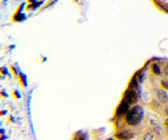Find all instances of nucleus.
<instances>
[{"label":"nucleus","mask_w":168,"mask_h":140,"mask_svg":"<svg viewBox=\"0 0 168 140\" xmlns=\"http://www.w3.org/2000/svg\"><path fill=\"white\" fill-rule=\"evenodd\" d=\"M133 133L131 132V131H124V132H122L121 134L118 135V137L121 138V139H130L133 137Z\"/></svg>","instance_id":"nucleus-5"},{"label":"nucleus","mask_w":168,"mask_h":140,"mask_svg":"<svg viewBox=\"0 0 168 140\" xmlns=\"http://www.w3.org/2000/svg\"><path fill=\"white\" fill-rule=\"evenodd\" d=\"M165 113H166V115H168V107H165Z\"/></svg>","instance_id":"nucleus-11"},{"label":"nucleus","mask_w":168,"mask_h":140,"mask_svg":"<svg viewBox=\"0 0 168 140\" xmlns=\"http://www.w3.org/2000/svg\"><path fill=\"white\" fill-rule=\"evenodd\" d=\"M127 103H129V104H134V103H135L137 101V93L135 91H128L126 92V95L124 96V99Z\"/></svg>","instance_id":"nucleus-2"},{"label":"nucleus","mask_w":168,"mask_h":140,"mask_svg":"<svg viewBox=\"0 0 168 140\" xmlns=\"http://www.w3.org/2000/svg\"><path fill=\"white\" fill-rule=\"evenodd\" d=\"M162 85H163V88L168 90V80H163L162 81Z\"/></svg>","instance_id":"nucleus-8"},{"label":"nucleus","mask_w":168,"mask_h":140,"mask_svg":"<svg viewBox=\"0 0 168 140\" xmlns=\"http://www.w3.org/2000/svg\"><path fill=\"white\" fill-rule=\"evenodd\" d=\"M153 71H154V73H155V74H157V75L161 73L160 67H158V65H157V64H154V65H153Z\"/></svg>","instance_id":"nucleus-6"},{"label":"nucleus","mask_w":168,"mask_h":140,"mask_svg":"<svg viewBox=\"0 0 168 140\" xmlns=\"http://www.w3.org/2000/svg\"><path fill=\"white\" fill-rule=\"evenodd\" d=\"M129 106H130L129 103H127L125 100H123L122 102V104L120 105V107H118L117 114L118 115H121V114H123V113H126V112H128V109H129Z\"/></svg>","instance_id":"nucleus-3"},{"label":"nucleus","mask_w":168,"mask_h":140,"mask_svg":"<svg viewBox=\"0 0 168 140\" xmlns=\"http://www.w3.org/2000/svg\"><path fill=\"white\" fill-rule=\"evenodd\" d=\"M164 72H165V74H166L167 76H168V65H167V67H165V69H164Z\"/></svg>","instance_id":"nucleus-10"},{"label":"nucleus","mask_w":168,"mask_h":140,"mask_svg":"<svg viewBox=\"0 0 168 140\" xmlns=\"http://www.w3.org/2000/svg\"><path fill=\"white\" fill-rule=\"evenodd\" d=\"M144 117V109L140 106H135L127 112L126 121L130 125H136Z\"/></svg>","instance_id":"nucleus-1"},{"label":"nucleus","mask_w":168,"mask_h":140,"mask_svg":"<svg viewBox=\"0 0 168 140\" xmlns=\"http://www.w3.org/2000/svg\"><path fill=\"white\" fill-rule=\"evenodd\" d=\"M153 138H154V135H153V134H151V133L147 134V135L144 136V139H145V140H147V139H153Z\"/></svg>","instance_id":"nucleus-7"},{"label":"nucleus","mask_w":168,"mask_h":140,"mask_svg":"<svg viewBox=\"0 0 168 140\" xmlns=\"http://www.w3.org/2000/svg\"><path fill=\"white\" fill-rule=\"evenodd\" d=\"M156 95H157L158 99H159L161 102H163V103L168 102V95H167V92H164L163 90H157Z\"/></svg>","instance_id":"nucleus-4"},{"label":"nucleus","mask_w":168,"mask_h":140,"mask_svg":"<svg viewBox=\"0 0 168 140\" xmlns=\"http://www.w3.org/2000/svg\"><path fill=\"white\" fill-rule=\"evenodd\" d=\"M164 128H165V131L168 133V119L165 120V121H164Z\"/></svg>","instance_id":"nucleus-9"}]
</instances>
